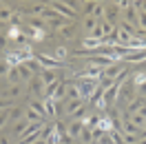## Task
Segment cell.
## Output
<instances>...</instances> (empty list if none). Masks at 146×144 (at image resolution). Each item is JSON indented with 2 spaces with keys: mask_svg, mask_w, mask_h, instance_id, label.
Returning <instances> with one entry per match:
<instances>
[{
  "mask_svg": "<svg viewBox=\"0 0 146 144\" xmlns=\"http://www.w3.org/2000/svg\"><path fill=\"white\" fill-rule=\"evenodd\" d=\"M100 27H102V31H104V36H109L111 31L115 29V25H111L109 20H100Z\"/></svg>",
  "mask_w": 146,
  "mask_h": 144,
  "instance_id": "obj_33",
  "label": "cell"
},
{
  "mask_svg": "<svg viewBox=\"0 0 146 144\" xmlns=\"http://www.w3.org/2000/svg\"><path fill=\"white\" fill-rule=\"evenodd\" d=\"M0 144H9V137L7 135H0Z\"/></svg>",
  "mask_w": 146,
  "mask_h": 144,
  "instance_id": "obj_43",
  "label": "cell"
},
{
  "mask_svg": "<svg viewBox=\"0 0 146 144\" xmlns=\"http://www.w3.org/2000/svg\"><path fill=\"white\" fill-rule=\"evenodd\" d=\"M104 16H106V7H104L102 2H95V7H93V16H91V18H95L98 22H100V20H104Z\"/></svg>",
  "mask_w": 146,
  "mask_h": 144,
  "instance_id": "obj_16",
  "label": "cell"
},
{
  "mask_svg": "<svg viewBox=\"0 0 146 144\" xmlns=\"http://www.w3.org/2000/svg\"><path fill=\"white\" fill-rule=\"evenodd\" d=\"M25 64H27V69H29L31 73H40V71H42V67H40L36 60H29V62H25Z\"/></svg>",
  "mask_w": 146,
  "mask_h": 144,
  "instance_id": "obj_36",
  "label": "cell"
},
{
  "mask_svg": "<svg viewBox=\"0 0 146 144\" xmlns=\"http://www.w3.org/2000/svg\"><path fill=\"white\" fill-rule=\"evenodd\" d=\"M117 16H119V7H117V5H109V7H106V16H104V20H109L111 25H115Z\"/></svg>",
  "mask_w": 146,
  "mask_h": 144,
  "instance_id": "obj_15",
  "label": "cell"
},
{
  "mask_svg": "<svg viewBox=\"0 0 146 144\" xmlns=\"http://www.w3.org/2000/svg\"><path fill=\"white\" fill-rule=\"evenodd\" d=\"M139 11H144V13H146V2H139Z\"/></svg>",
  "mask_w": 146,
  "mask_h": 144,
  "instance_id": "obj_45",
  "label": "cell"
},
{
  "mask_svg": "<svg viewBox=\"0 0 146 144\" xmlns=\"http://www.w3.org/2000/svg\"><path fill=\"white\" fill-rule=\"evenodd\" d=\"M95 27H98V20H95V18H84V29H86L89 33H91Z\"/></svg>",
  "mask_w": 146,
  "mask_h": 144,
  "instance_id": "obj_35",
  "label": "cell"
},
{
  "mask_svg": "<svg viewBox=\"0 0 146 144\" xmlns=\"http://www.w3.org/2000/svg\"><path fill=\"white\" fill-rule=\"evenodd\" d=\"M102 135H104V133H102V129H100V126L91 129V140H93V144H98V140H100Z\"/></svg>",
  "mask_w": 146,
  "mask_h": 144,
  "instance_id": "obj_37",
  "label": "cell"
},
{
  "mask_svg": "<svg viewBox=\"0 0 146 144\" xmlns=\"http://www.w3.org/2000/svg\"><path fill=\"white\" fill-rule=\"evenodd\" d=\"M82 122H84L86 129H95V126L100 124V115H89V117H84Z\"/></svg>",
  "mask_w": 146,
  "mask_h": 144,
  "instance_id": "obj_25",
  "label": "cell"
},
{
  "mask_svg": "<svg viewBox=\"0 0 146 144\" xmlns=\"http://www.w3.org/2000/svg\"><path fill=\"white\" fill-rule=\"evenodd\" d=\"M5 42H7V40H5V36H2V33H0V49L5 47Z\"/></svg>",
  "mask_w": 146,
  "mask_h": 144,
  "instance_id": "obj_44",
  "label": "cell"
},
{
  "mask_svg": "<svg viewBox=\"0 0 146 144\" xmlns=\"http://www.w3.org/2000/svg\"><path fill=\"white\" fill-rule=\"evenodd\" d=\"M109 135H111V140H113V144H124V135H122V131H115V129H113Z\"/></svg>",
  "mask_w": 146,
  "mask_h": 144,
  "instance_id": "obj_31",
  "label": "cell"
},
{
  "mask_svg": "<svg viewBox=\"0 0 146 144\" xmlns=\"http://www.w3.org/2000/svg\"><path fill=\"white\" fill-rule=\"evenodd\" d=\"M122 62H131V64L146 62V49H142V51H133V53L124 55V58H122Z\"/></svg>",
  "mask_w": 146,
  "mask_h": 144,
  "instance_id": "obj_10",
  "label": "cell"
},
{
  "mask_svg": "<svg viewBox=\"0 0 146 144\" xmlns=\"http://www.w3.org/2000/svg\"><path fill=\"white\" fill-rule=\"evenodd\" d=\"M27 29H29V33H31L33 40H38V42H40V40H44V31H36V29H31V27H27Z\"/></svg>",
  "mask_w": 146,
  "mask_h": 144,
  "instance_id": "obj_39",
  "label": "cell"
},
{
  "mask_svg": "<svg viewBox=\"0 0 146 144\" xmlns=\"http://www.w3.org/2000/svg\"><path fill=\"white\" fill-rule=\"evenodd\" d=\"M29 89H31V93H33L38 100H42V95H44V84H42V80H40V75H38V78H31Z\"/></svg>",
  "mask_w": 146,
  "mask_h": 144,
  "instance_id": "obj_8",
  "label": "cell"
},
{
  "mask_svg": "<svg viewBox=\"0 0 146 144\" xmlns=\"http://www.w3.org/2000/svg\"><path fill=\"white\" fill-rule=\"evenodd\" d=\"M40 80H42V84H53V82H58V78H55V71H51V69H42L40 71Z\"/></svg>",
  "mask_w": 146,
  "mask_h": 144,
  "instance_id": "obj_13",
  "label": "cell"
},
{
  "mask_svg": "<svg viewBox=\"0 0 146 144\" xmlns=\"http://www.w3.org/2000/svg\"><path fill=\"white\" fill-rule=\"evenodd\" d=\"M29 109H33V111H36L40 117H44V115H46V113H44V104H42V100H31V102H29Z\"/></svg>",
  "mask_w": 146,
  "mask_h": 144,
  "instance_id": "obj_19",
  "label": "cell"
},
{
  "mask_svg": "<svg viewBox=\"0 0 146 144\" xmlns=\"http://www.w3.org/2000/svg\"><path fill=\"white\" fill-rule=\"evenodd\" d=\"M22 113H25V111L20 107H11L9 109V122H20V120H22Z\"/></svg>",
  "mask_w": 146,
  "mask_h": 144,
  "instance_id": "obj_23",
  "label": "cell"
},
{
  "mask_svg": "<svg viewBox=\"0 0 146 144\" xmlns=\"http://www.w3.org/2000/svg\"><path fill=\"white\" fill-rule=\"evenodd\" d=\"M93 7H95V2H84V7H82L84 18H91L93 16Z\"/></svg>",
  "mask_w": 146,
  "mask_h": 144,
  "instance_id": "obj_32",
  "label": "cell"
},
{
  "mask_svg": "<svg viewBox=\"0 0 146 144\" xmlns=\"http://www.w3.org/2000/svg\"><path fill=\"white\" fill-rule=\"evenodd\" d=\"M71 120H84V107H82V109H78V111L71 115Z\"/></svg>",
  "mask_w": 146,
  "mask_h": 144,
  "instance_id": "obj_42",
  "label": "cell"
},
{
  "mask_svg": "<svg viewBox=\"0 0 146 144\" xmlns=\"http://www.w3.org/2000/svg\"><path fill=\"white\" fill-rule=\"evenodd\" d=\"M51 7H53V9L58 11L60 16H62V18H66L69 22H71V20L75 22V16H78V11H73L71 7L66 5V2H51Z\"/></svg>",
  "mask_w": 146,
  "mask_h": 144,
  "instance_id": "obj_4",
  "label": "cell"
},
{
  "mask_svg": "<svg viewBox=\"0 0 146 144\" xmlns=\"http://www.w3.org/2000/svg\"><path fill=\"white\" fill-rule=\"evenodd\" d=\"M84 104H86L84 100H69V104H66V113H69V115H73V113H75L78 109H82Z\"/></svg>",
  "mask_w": 146,
  "mask_h": 144,
  "instance_id": "obj_18",
  "label": "cell"
},
{
  "mask_svg": "<svg viewBox=\"0 0 146 144\" xmlns=\"http://www.w3.org/2000/svg\"><path fill=\"white\" fill-rule=\"evenodd\" d=\"M38 64L42 67V69H51V71H58V69H64V62H58L55 58H51V55L46 53H38L36 55Z\"/></svg>",
  "mask_w": 146,
  "mask_h": 144,
  "instance_id": "obj_1",
  "label": "cell"
},
{
  "mask_svg": "<svg viewBox=\"0 0 146 144\" xmlns=\"http://www.w3.org/2000/svg\"><path fill=\"white\" fill-rule=\"evenodd\" d=\"M73 31H75V22H66L62 29H58V33H60L62 38H71Z\"/></svg>",
  "mask_w": 146,
  "mask_h": 144,
  "instance_id": "obj_21",
  "label": "cell"
},
{
  "mask_svg": "<svg viewBox=\"0 0 146 144\" xmlns=\"http://www.w3.org/2000/svg\"><path fill=\"white\" fill-rule=\"evenodd\" d=\"M137 27L142 31H146V13L144 11H137Z\"/></svg>",
  "mask_w": 146,
  "mask_h": 144,
  "instance_id": "obj_34",
  "label": "cell"
},
{
  "mask_svg": "<svg viewBox=\"0 0 146 144\" xmlns=\"http://www.w3.org/2000/svg\"><path fill=\"white\" fill-rule=\"evenodd\" d=\"M98 80H78V87H80V98L86 102V100L93 95V91L98 89Z\"/></svg>",
  "mask_w": 146,
  "mask_h": 144,
  "instance_id": "obj_3",
  "label": "cell"
},
{
  "mask_svg": "<svg viewBox=\"0 0 146 144\" xmlns=\"http://www.w3.org/2000/svg\"><path fill=\"white\" fill-rule=\"evenodd\" d=\"M104 91H106V89L98 84V89L93 91V95H91V98H89V100H86V102H89V104H95V102H100V100L104 98Z\"/></svg>",
  "mask_w": 146,
  "mask_h": 144,
  "instance_id": "obj_22",
  "label": "cell"
},
{
  "mask_svg": "<svg viewBox=\"0 0 146 144\" xmlns=\"http://www.w3.org/2000/svg\"><path fill=\"white\" fill-rule=\"evenodd\" d=\"M7 82H9V84H22V82H20L18 67H11V69H9V73H7Z\"/></svg>",
  "mask_w": 146,
  "mask_h": 144,
  "instance_id": "obj_17",
  "label": "cell"
},
{
  "mask_svg": "<svg viewBox=\"0 0 146 144\" xmlns=\"http://www.w3.org/2000/svg\"><path fill=\"white\" fill-rule=\"evenodd\" d=\"M124 135V144H137L139 142V135H131V133H122Z\"/></svg>",
  "mask_w": 146,
  "mask_h": 144,
  "instance_id": "obj_38",
  "label": "cell"
},
{
  "mask_svg": "<svg viewBox=\"0 0 146 144\" xmlns=\"http://www.w3.org/2000/svg\"><path fill=\"white\" fill-rule=\"evenodd\" d=\"M7 122H9V111H2L0 113V131L7 126Z\"/></svg>",
  "mask_w": 146,
  "mask_h": 144,
  "instance_id": "obj_40",
  "label": "cell"
},
{
  "mask_svg": "<svg viewBox=\"0 0 146 144\" xmlns=\"http://www.w3.org/2000/svg\"><path fill=\"white\" fill-rule=\"evenodd\" d=\"M55 133L60 135L62 144H71V142H73V137L69 135V131H66V124H64V122H60V120H55Z\"/></svg>",
  "mask_w": 146,
  "mask_h": 144,
  "instance_id": "obj_9",
  "label": "cell"
},
{
  "mask_svg": "<svg viewBox=\"0 0 146 144\" xmlns=\"http://www.w3.org/2000/svg\"><path fill=\"white\" fill-rule=\"evenodd\" d=\"M13 13L16 11L11 9V7H0V22H9L13 18Z\"/></svg>",
  "mask_w": 146,
  "mask_h": 144,
  "instance_id": "obj_24",
  "label": "cell"
},
{
  "mask_svg": "<svg viewBox=\"0 0 146 144\" xmlns=\"http://www.w3.org/2000/svg\"><path fill=\"white\" fill-rule=\"evenodd\" d=\"M122 71H124V62H113L111 67H106V69L102 71V78H106V80H115Z\"/></svg>",
  "mask_w": 146,
  "mask_h": 144,
  "instance_id": "obj_5",
  "label": "cell"
},
{
  "mask_svg": "<svg viewBox=\"0 0 146 144\" xmlns=\"http://www.w3.org/2000/svg\"><path fill=\"white\" fill-rule=\"evenodd\" d=\"M9 62H7V60H5V58H2V60H0V73H9Z\"/></svg>",
  "mask_w": 146,
  "mask_h": 144,
  "instance_id": "obj_41",
  "label": "cell"
},
{
  "mask_svg": "<svg viewBox=\"0 0 146 144\" xmlns=\"http://www.w3.org/2000/svg\"><path fill=\"white\" fill-rule=\"evenodd\" d=\"M119 98L124 100V102H133V100L137 98L135 95V84H133V80L128 82V84H122V89H119Z\"/></svg>",
  "mask_w": 146,
  "mask_h": 144,
  "instance_id": "obj_6",
  "label": "cell"
},
{
  "mask_svg": "<svg viewBox=\"0 0 146 144\" xmlns=\"http://www.w3.org/2000/svg\"><path fill=\"white\" fill-rule=\"evenodd\" d=\"M80 144H93V140H91V129H86V126L82 129V133H80Z\"/></svg>",
  "mask_w": 146,
  "mask_h": 144,
  "instance_id": "obj_28",
  "label": "cell"
},
{
  "mask_svg": "<svg viewBox=\"0 0 146 144\" xmlns=\"http://www.w3.org/2000/svg\"><path fill=\"white\" fill-rule=\"evenodd\" d=\"M25 113H27V122H42V117L38 115L33 109H29V107H27V111H25Z\"/></svg>",
  "mask_w": 146,
  "mask_h": 144,
  "instance_id": "obj_30",
  "label": "cell"
},
{
  "mask_svg": "<svg viewBox=\"0 0 146 144\" xmlns=\"http://www.w3.org/2000/svg\"><path fill=\"white\" fill-rule=\"evenodd\" d=\"M124 115H126V113H124ZM126 117H128V120H131V122L137 126V129H142V126H144V122H146V120L139 115V113H131V115H126Z\"/></svg>",
  "mask_w": 146,
  "mask_h": 144,
  "instance_id": "obj_26",
  "label": "cell"
},
{
  "mask_svg": "<svg viewBox=\"0 0 146 144\" xmlns=\"http://www.w3.org/2000/svg\"><path fill=\"white\" fill-rule=\"evenodd\" d=\"M58 87H60V82L46 84V87H44V95H42V98H53V95H55V91H58Z\"/></svg>",
  "mask_w": 146,
  "mask_h": 144,
  "instance_id": "obj_27",
  "label": "cell"
},
{
  "mask_svg": "<svg viewBox=\"0 0 146 144\" xmlns=\"http://www.w3.org/2000/svg\"><path fill=\"white\" fill-rule=\"evenodd\" d=\"M144 104H146V100L137 95V98L133 100V102H128V104H126V115H131V113H137V111L144 107Z\"/></svg>",
  "mask_w": 146,
  "mask_h": 144,
  "instance_id": "obj_12",
  "label": "cell"
},
{
  "mask_svg": "<svg viewBox=\"0 0 146 144\" xmlns=\"http://www.w3.org/2000/svg\"><path fill=\"white\" fill-rule=\"evenodd\" d=\"M42 104H44V113L46 117H58L62 115V107H60V102H55L53 98H42Z\"/></svg>",
  "mask_w": 146,
  "mask_h": 144,
  "instance_id": "obj_2",
  "label": "cell"
},
{
  "mask_svg": "<svg viewBox=\"0 0 146 144\" xmlns=\"http://www.w3.org/2000/svg\"><path fill=\"white\" fill-rule=\"evenodd\" d=\"M27 27L36 29V31H46V20L44 18H29L27 20Z\"/></svg>",
  "mask_w": 146,
  "mask_h": 144,
  "instance_id": "obj_14",
  "label": "cell"
},
{
  "mask_svg": "<svg viewBox=\"0 0 146 144\" xmlns=\"http://www.w3.org/2000/svg\"><path fill=\"white\" fill-rule=\"evenodd\" d=\"M25 91H22V84H9V89L7 91H2V98H7V100H20V95H22Z\"/></svg>",
  "mask_w": 146,
  "mask_h": 144,
  "instance_id": "obj_7",
  "label": "cell"
},
{
  "mask_svg": "<svg viewBox=\"0 0 146 144\" xmlns=\"http://www.w3.org/2000/svg\"><path fill=\"white\" fill-rule=\"evenodd\" d=\"M66 95H69V100H82L80 98V87H78V84H66Z\"/></svg>",
  "mask_w": 146,
  "mask_h": 144,
  "instance_id": "obj_20",
  "label": "cell"
},
{
  "mask_svg": "<svg viewBox=\"0 0 146 144\" xmlns=\"http://www.w3.org/2000/svg\"><path fill=\"white\" fill-rule=\"evenodd\" d=\"M66 58H69V51H66L64 47H58V49H55V60H58V62H64Z\"/></svg>",
  "mask_w": 146,
  "mask_h": 144,
  "instance_id": "obj_29",
  "label": "cell"
},
{
  "mask_svg": "<svg viewBox=\"0 0 146 144\" xmlns=\"http://www.w3.org/2000/svg\"><path fill=\"white\" fill-rule=\"evenodd\" d=\"M82 129H84V122H82V120H71V122L66 124V131H69V135H71L73 140H75V137H80Z\"/></svg>",
  "mask_w": 146,
  "mask_h": 144,
  "instance_id": "obj_11",
  "label": "cell"
}]
</instances>
